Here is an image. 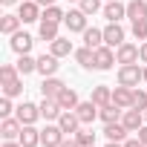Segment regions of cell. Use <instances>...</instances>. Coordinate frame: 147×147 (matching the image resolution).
I'll return each instance as SVG.
<instances>
[{
    "mask_svg": "<svg viewBox=\"0 0 147 147\" xmlns=\"http://www.w3.org/2000/svg\"><path fill=\"white\" fill-rule=\"evenodd\" d=\"M138 81H144V66H138V63L118 66V84L121 87H138Z\"/></svg>",
    "mask_w": 147,
    "mask_h": 147,
    "instance_id": "cell-1",
    "label": "cell"
},
{
    "mask_svg": "<svg viewBox=\"0 0 147 147\" xmlns=\"http://www.w3.org/2000/svg\"><path fill=\"white\" fill-rule=\"evenodd\" d=\"M63 138H66V133L58 127V121H55V124H46V127L40 130V144H43V147H61Z\"/></svg>",
    "mask_w": 147,
    "mask_h": 147,
    "instance_id": "cell-2",
    "label": "cell"
},
{
    "mask_svg": "<svg viewBox=\"0 0 147 147\" xmlns=\"http://www.w3.org/2000/svg\"><path fill=\"white\" fill-rule=\"evenodd\" d=\"M12 40H9V46H12V52H18V55H29L32 52V43H35V38L29 35V32H15V35H9Z\"/></svg>",
    "mask_w": 147,
    "mask_h": 147,
    "instance_id": "cell-3",
    "label": "cell"
},
{
    "mask_svg": "<svg viewBox=\"0 0 147 147\" xmlns=\"http://www.w3.org/2000/svg\"><path fill=\"white\" fill-rule=\"evenodd\" d=\"M113 63H118V61H115V49L107 46V43L98 46V49H95V69H98V72H107V69H113Z\"/></svg>",
    "mask_w": 147,
    "mask_h": 147,
    "instance_id": "cell-4",
    "label": "cell"
},
{
    "mask_svg": "<svg viewBox=\"0 0 147 147\" xmlns=\"http://www.w3.org/2000/svg\"><path fill=\"white\" fill-rule=\"evenodd\" d=\"M58 127H61L66 136H75L84 124H81V118H78V113H75V110H63V113H61V118H58Z\"/></svg>",
    "mask_w": 147,
    "mask_h": 147,
    "instance_id": "cell-5",
    "label": "cell"
},
{
    "mask_svg": "<svg viewBox=\"0 0 147 147\" xmlns=\"http://www.w3.org/2000/svg\"><path fill=\"white\" fill-rule=\"evenodd\" d=\"M87 12H81V9H69L66 12V18H63V23H66V29L69 32H84L87 29Z\"/></svg>",
    "mask_w": 147,
    "mask_h": 147,
    "instance_id": "cell-6",
    "label": "cell"
},
{
    "mask_svg": "<svg viewBox=\"0 0 147 147\" xmlns=\"http://www.w3.org/2000/svg\"><path fill=\"white\" fill-rule=\"evenodd\" d=\"M63 90H66V84H63L58 75H49V78H43V84H40V95H43V98H58Z\"/></svg>",
    "mask_w": 147,
    "mask_h": 147,
    "instance_id": "cell-7",
    "label": "cell"
},
{
    "mask_svg": "<svg viewBox=\"0 0 147 147\" xmlns=\"http://www.w3.org/2000/svg\"><path fill=\"white\" fill-rule=\"evenodd\" d=\"M15 115L20 118V124H35V121L40 118V107L32 104V101H23V104L15 110Z\"/></svg>",
    "mask_w": 147,
    "mask_h": 147,
    "instance_id": "cell-8",
    "label": "cell"
},
{
    "mask_svg": "<svg viewBox=\"0 0 147 147\" xmlns=\"http://www.w3.org/2000/svg\"><path fill=\"white\" fill-rule=\"evenodd\" d=\"M18 15H20L23 23H35V20L43 18V15H40V6H38V0H23L20 9H18Z\"/></svg>",
    "mask_w": 147,
    "mask_h": 147,
    "instance_id": "cell-9",
    "label": "cell"
},
{
    "mask_svg": "<svg viewBox=\"0 0 147 147\" xmlns=\"http://www.w3.org/2000/svg\"><path fill=\"white\" fill-rule=\"evenodd\" d=\"M104 43L113 46V49H118V46L124 43V29H121V23H107V26H104Z\"/></svg>",
    "mask_w": 147,
    "mask_h": 147,
    "instance_id": "cell-10",
    "label": "cell"
},
{
    "mask_svg": "<svg viewBox=\"0 0 147 147\" xmlns=\"http://www.w3.org/2000/svg\"><path fill=\"white\" fill-rule=\"evenodd\" d=\"M115 61H118V63H138V61H141V58H138V46L124 40V43L115 49Z\"/></svg>",
    "mask_w": 147,
    "mask_h": 147,
    "instance_id": "cell-11",
    "label": "cell"
},
{
    "mask_svg": "<svg viewBox=\"0 0 147 147\" xmlns=\"http://www.w3.org/2000/svg\"><path fill=\"white\" fill-rule=\"evenodd\" d=\"M20 130H23V124H20V118L15 115H9V118H3V124H0V136H3L6 141H15L18 136H20Z\"/></svg>",
    "mask_w": 147,
    "mask_h": 147,
    "instance_id": "cell-12",
    "label": "cell"
},
{
    "mask_svg": "<svg viewBox=\"0 0 147 147\" xmlns=\"http://www.w3.org/2000/svg\"><path fill=\"white\" fill-rule=\"evenodd\" d=\"M75 113H78V118H81V124H92L95 118H98V104L90 98V101H81L78 107H75Z\"/></svg>",
    "mask_w": 147,
    "mask_h": 147,
    "instance_id": "cell-13",
    "label": "cell"
},
{
    "mask_svg": "<svg viewBox=\"0 0 147 147\" xmlns=\"http://www.w3.org/2000/svg\"><path fill=\"white\" fill-rule=\"evenodd\" d=\"M121 124H124L130 133H138V127L144 124V113H141V110H136V107H130V110H124Z\"/></svg>",
    "mask_w": 147,
    "mask_h": 147,
    "instance_id": "cell-14",
    "label": "cell"
},
{
    "mask_svg": "<svg viewBox=\"0 0 147 147\" xmlns=\"http://www.w3.org/2000/svg\"><path fill=\"white\" fill-rule=\"evenodd\" d=\"M58 61H61V58H55L52 52H49V55L43 52V55L38 58V72H40L43 78H49V75H55V72H58V66H61Z\"/></svg>",
    "mask_w": 147,
    "mask_h": 147,
    "instance_id": "cell-15",
    "label": "cell"
},
{
    "mask_svg": "<svg viewBox=\"0 0 147 147\" xmlns=\"http://www.w3.org/2000/svg\"><path fill=\"white\" fill-rule=\"evenodd\" d=\"M133 90H136V87H121V84H118V87L113 90V104H118L121 110H130V107H133Z\"/></svg>",
    "mask_w": 147,
    "mask_h": 147,
    "instance_id": "cell-16",
    "label": "cell"
},
{
    "mask_svg": "<svg viewBox=\"0 0 147 147\" xmlns=\"http://www.w3.org/2000/svg\"><path fill=\"white\" fill-rule=\"evenodd\" d=\"M38 107H40V118H46V121H58V118H61V113H63V110H61V104H58L55 98H43Z\"/></svg>",
    "mask_w": 147,
    "mask_h": 147,
    "instance_id": "cell-17",
    "label": "cell"
},
{
    "mask_svg": "<svg viewBox=\"0 0 147 147\" xmlns=\"http://www.w3.org/2000/svg\"><path fill=\"white\" fill-rule=\"evenodd\" d=\"M104 18L110 23H118L121 18H127V3H118V0H110V3L104 6Z\"/></svg>",
    "mask_w": 147,
    "mask_h": 147,
    "instance_id": "cell-18",
    "label": "cell"
},
{
    "mask_svg": "<svg viewBox=\"0 0 147 147\" xmlns=\"http://www.w3.org/2000/svg\"><path fill=\"white\" fill-rule=\"evenodd\" d=\"M49 52H52L55 58H66V55H75V46H72L69 38H55V40L49 43Z\"/></svg>",
    "mask_w": 147,
    "mask_h": 147,
    "instance_id": "cell-19",
    "label": "cell"
},
{
    "mask_svg": "<svg viewBox=\"0 0 147 147\" xmlns=\"http://www.w3.org/2000/svg\"><path fill=\"white\" fill-rule=\"evenodd\" d=\"M127 127L121 124V121H110V124H104V136H107V141H127Z\"/></svg>",
    "mask_w": 147,
    "mask_h": 147,
    "instance_id": "cell-20",
    "label": "cell"
},
{
    "mask_svg": "<svg viewBox=\"0 0 147 147\" xmlns=\"http://www.w3.org/2000/svg\"><path fill=\"white\" fill-rule=\"evenodd\" d=\"M18 141H20L23 147H38V144H40V130H35V124H23Z\"/></svg>",
    "mask_w": 147,
    "mask_h": 147,
    "instance_id": "cell-21",
    "label": "cell"
},
{
    "mask_svg": "<svg viewBox=\"0 0 147 147\" xmlns=\"http://www.w3.org/2000/svg\"><path fill=\"white\" fill-rule=\"evenodd\" d=\"M81 35H84V46H90V49H98V46H104V29H95V26L90 29V26H87Z\"/></svg>",
    "mask_w": 147,
    "mask_h": 147,
    "instance_id": "cell-22",
    "label": "cell"
},
{
    "mask_svg": "<svg viewBox=\"0 0 147 147\" xmlns=\"http://www.w3.org/2000/svg\"><path fill=\"white\" fill-rule=\"evenodd\" d=\"M55 101L61 104V110H75V107L81 104V98H78V92L72 90V87H66V90H63V92H61V95H58Z\"/></svg>",
    "mask_w": 147,
    "mask_h": 147,
    "instance_id": "cell-23",
    "label": "cell"
},
{
    "mask_svg": "<svg viewBox=\"0 0 147 147\" xmlns=\"http://www.w3.org/2000/svg\"><path fill=\"white\" fill-rule=\"evenodd\" d=\"M127 18L130 20H147V0H130L127 3Z\"/></svg>",
    "mask_w": 147,
    "mask_h": 147,
    "instance_id": "cell-24",
    "label": "cell"
},
{
    "mask_svg": "<svg viewBox=\"0 0 147 147\" xmlns=\"http://www.w3.org/2000/svg\"><path fill=\"white\" fill-rule=\"evenodd\" d=\"M121 115H124V110H121L118 104H107V107H98V118H101L104 124H110V121H121Z\"/></svg>",
    "mask_w": 147,
    "mask_h": 147,
    "instance_id": "cell-25",
    "label": "cell"
},
{
    "mask_svg": "<svg viewBox=\"0 0 147 147\" xmlns=\"http://www.w3.org/2000/svg\"><path fill=\"white\" fill-rule=\"evenodd\" d=\"M75 61H78L84 69H95V49H90V46L75 49Z\"/></svg>",
    "mask_w": 147,
    "mask_h": 147,
    "instance_id": "cell-26",
    "label": "cell"
},
{
    "mask_svg": "<svg viewBox=\"0 0 147 147\" xmlns=\"http://www.w3.org/2000/svg\"><path fill=\"white\" fill-rule=\"evenodd\" d=\"M98 107H107V104H113V90L110 87H104V84H98V87H92V95H90Z\"/></svg>",
    "mask_w": 147,
    "mask_h": 147,
    "instance_id": "cell-27",
    "label": "cell"
},
{
    "mask_svg": "<svg viewBox=\"0 0 147 147\" xmlns=\"http://www.w3.org/2000/svg\"><path fill=\"white\" fill-rule=\"evenodd\" d=\"M20 15H3V18H0V32H3V35H15L18 29H20Z\"/></svg>",
    "mask_w": 147,
    "mask_h": 147,
    "instance_id": "cell-28",
    "label": "cell"
},
{
    "mask_svg": "<svg viewBox=\"0 0 147 147\" xmlns=\"http://www.w3.org/2000/svg\"><path fill=\"white\" fill-rule=\"evenodd\" d=\"M58 26L61 23H52V20H40V29H38V35H40V40H55V38H61L58 35Z\"/></svg>",
    "mask_w": 147,
    "mask_h": 147,
    "instance_id": "cell-29",
    "label": "cell"
},
{
    "mask_svg": "<svg viewBox=\"0 0 147 147\" xmlns=\"http://www.w3.org/2000/svg\"><path fill=\"white\" fill-rule=\"evenodd\" d=\"M18 69H20V75H32V72H38V58L20 55V58H18Z\"/></svg>",
    "mask_w": 147,
    "mask_h": 147,
    "instance_id": "cell-30",
    "label": "cell"
},
{
    "mask_svg": "<svg viewBox=\"0 0 147 147\" xmlns=\"http://www.w3.org/2000/svg\"><path fill=\"white\" fill-rule=\"evenodd\" d=\"M63 18H66V12H63V9H61L58 3H55V6H46V9H43V18H40V20H52V23H63Z\"/></svg>",
    "mask_w": 147,
    "mask_h": 147,
    "instance_id": "cell-31",
    "label": "cell"
},
{
    "mask_svg": "<svg viewBox=\"0 0 147 147\" xmlns=\"http://www.w3.org/2000/svg\"><path fill=\"white\" fill-rule=\"evenodd\" d=\"M15 78H20L18 63H15V66H12V63H3V66H0V84H9V81H15Z\"/></svg>",
    "mask_w": 147,
    "mask_h": 147,
    "instance_id": "cell-32",
    "label": "cell"
},
{
    "mask_svg": "<svg viewBox=\"0 0 147 147\" xmlns=\"http://www.w3.org/2000/svg\"><path fill=\"white\" fill-rule=\"evenodd\" d=\"M3 87V95H9V98H18L20 92H23V81L20 78H15V81H9V84H0Z\"/></svg>",
    "mask_w": 147,
    "mask_h": 147,
    "instance_id": "cell-33",
    "label": "cell"
},
{
    "mask_svg": "<svg viewBox=\"0 0 147 147\" xmlns=\"http://www.w3.org/2000/svg\"><path fill=\"white\" fill-rule=\"evenodd\" d=\"M75 141H78L81 147H92V144H95V133H92V130H84V127H81V130L75 133Z\"/></svg>",
    "mask_w": 147,
    "mask_h": 147,
    "instance_id": "cell-34",
    "label": "cell"
},
{
    "mask_svg": "<svg viewBox=\"0 0 147 147\" xmlns=\"http://www.w3.org/2000/svg\"><path fill=\"white\" fill-rule=\"evenodd\" d=\"M133 38L147 40V20H133Z\"/></svg>",
    "mask_w": 147,
    "mask_h": 147,
    "instance_id": "cell-35",
    "label": "cell"
},
{
    "mask_svg": "<svg viewBox=\"0 0 147 147\" xmlns=\"http://www.w3.org/2000/svg\"><path fill=\"white\" fill-rule=\"evenodd\" d=\"M133 107L136 110H147V92H141V90H133Z\"/></svg>",
    "mask_w": 147,
    "mask_h": 147,
    "instance_id": "cell-36",
    "label": "cell"
},
{
    "mask_svg": "<svg viewBox=\"0 0 147 147\" xmlns=\"http://www.w3.org/2000/svg\"><path fill=\"white\" fill-rule=\"evenodd\" d=\"M15 113V107H12V98L9 95H3V98H0V118H9Z\"/></svg>",
    "mask_w": 147,
    "mask_h": 147,
    "instance_id": "cell-37",
    "label": "cell"
},
{
    "mask_svg": "<svg viewBox=\"0 0 147 147\" xmlns=\"http://www.w3.org/2000/svg\"><path fill=\"white\" fill-rule=\"evenodd\" d=\"M81 12H87V15H95L98 9H101V0H81V6H78Z\"/></svg>",
    "mask_w": 147,
    "mask_h": 147,
    "instance_id": "cell-38",
    "label": "cell"
},
{
    "mask_svg": "<svg viewBox=\"0 0 147 147\" xmlns=\"http://www.w3.org/2000/svg\"><path fill=\"white\" fill-rule=\"evenodd\" d=\"M138 58H141V63H147V40L138 43Z\"/></svg>",
    "mask_w": 147,
    "mask_h": 147,
    "instance_id": "cell-39",
    "label": "cell"
},
{
    "mask_svg": "<svg viewBox=\"0 0 147 147\" xmlns=\"http://www.w3.org/2000/svg\"><path fill=\"white\" fill-rule=\"evenodd\" d=\"M124 147H147V144H144V141H138V136H136V138H127V141H124Z\"/></svg>",
    "mask_w": 147,
    "mask_h": 147,
    "instance_id": "cell-40",
    "label": "cell"
},
{
    "mask_svg": "<svg viewBox=\"0 0 147 147\" xmlns=\"http://www.w3.org/2000/svg\"><path fill=\"white\" fill-rule=\"evenodd\" d=\"M138 141H144V144H147V124H141V127H138Z\"/></svg>",
    "mask_w": 147,
    "mask_h": 147,
    "instance_id": "cell-41",
    "label": "cell"
},
{
    "mask_svg": "<svg viewBox=\"0 0 147 147\" xmlns=\"http://www.w3.org/2000/svg\"><path fill=\"white\" fill-rule=\"evenodd\" d=\"M61 147H81V144L75 141V136H72V138H63V144H61Z\"/></svg>",
    "mask_w": 147,
    "mask_h": 147,
    "instance_id": "cell-42",
    "label": "cell"
},
{
    "mask_svg": "<svg viewBox=\"0 0 147 147\" xmlns=\"http://www.w3.org/2000/svg\"><path fill=\"white\" fill-rule=\"evenodd\" d=\"M38 6H43V9L46 6H55V0H38Z\"/></svg>",
    "mask_w": 147,
    "mask_h": 147,
    "instance_id": "cell-43",
    "label": "cell"
},
{
    "mask_svg": "<svg viewBox=\"0 0 147 147\" xmlns=\"http://www.w3.org/2000/svg\"><path fill=\"white\" fill-rule=\"evenodd\" d=\"M3 147H23V144H20V141H18V138H15V141H6V144H3Z\"/></svg>",
    "mask_w": 147,
    "mask_h": 147,
    "instance_id": "cell-44",
    "label": "cell"
},
{
    "mask_svg": "<svg viewBox=\"0 0 147 147\" xmlns=\"http://www.w3.org/2000/svg\"><path fill=\"white\" fill-rule=\"evenodd\" d=\"M0 3H3V6H15V3H18V0H0Z\"/></svg>",
    "mask_w": 147,
    "mask_h": 147,
    "instance_id": "cell-45",
    "label": "cell"
},
{
    "mask_svg": "<svg viewBox=\"0 0 147 147\" xmlns=\"http://www.w3.org/2000/svg\"><path fill=\"white\" fill-rule=\"evenodd\" d=\"M144 81H147V63H144Z\"/></svg>",
    "mask_w": 147,
    "mask_h": 147,
    "instance_id": "cell-46",
    "label": "cell"
},
{
    "mask_svg": "<svg viewBox=\"0 0 147 147\" xmlns=\"http://www.w3.org/2000/svg\"><path fill=\"white\" fill-rule=\"evenodd\" d=\"M144 124H147V110H144Z\"/></svg>",
    "mask_w": 147,
    "mask_h": 147,
    "instance_id": "cell-47",
    "label": "cell"
},
{
    "mask_svg": "<svg viewBox=\"0 0 147 147\" xmlns=\"http://www.w3.org/2000/svg\"><path fill=\"white\" fill-rule=\"evenodd\" d=\"M69 3H81V0H69Z\"/></svg>",
    "mask_w": 147,
    "mask_h": 147,
    "instance_id": "cell-48",
    "label": "cell"
},
{
    "mask_svg": "<svg viewBox=\"0 0 147 147\" xmlns=\"http://www.w3.org/2000/svg\"><path fill=\"white\" fill-rule=\"evenodd\" d=\"M107 3H110V0H107Z\"/></svg>",
    "mask_w": 147,
    "mask_h": 147,
    "instance_id": "cell-49",
    "label": "cell"
},
{
    "mask_svg": "<svg viewBox=\"0 0 147 147\" xmlns=\"http://www.w3.org/2000/svg\"><path fill=\"white\" fill-rule=\"evenodd\" d=\"M92 147H95V144H92Z\"/></svg>",
    "mask_w": 147,
    "mask_h": 147,
    "instance_id": "cell-50",
    "label": "cell"
}]
</instances>
